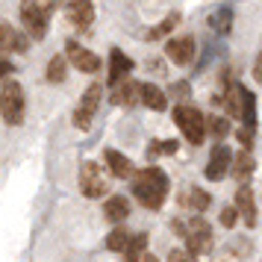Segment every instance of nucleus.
Segmentation results:
<instances>
[{
    "mask_svg": "<svg viewBox=\"0 0 262 262\" xmlns=\"http://www.w3.org/2000/svg\"><path fill=\"white\" fill-rule=\"evenodd\" d=\"M100 100H103V85L92 83L83 92V97H80V106L74 109V127H77V130H89V127H92L97 109H100Z\"/></svg>",
    "mask_w": 262,
    "mask_h": 262,
    "instance_id": "423d86ee",
    "label": "nucleus"
},
{
    "mask_svg": "<svg viewBox=\"0 0 262 262\" xmlns=\"http://www.w3.org/2000/svg\"><path fill=\"white\" fill-rule=\"evenodd\" d=\"M65 59L68 65H74L80 74H97L100 71V56L95 50H89L85 45H80L77 38H68L65 41Z\"/></svg>",
    "mask_w": 262,
    "mask_h": 262,
    "instance_id": "0eeeda50",
    "label": "nucleus"
},
{
    "mask_svg": "<svg viewBox=\"0 0 262 262\" xmlns=\"http://www.w3.org/2000/svg\"><path fill=\"white\" fill-rule=\"evenodd\" d=\"M180 150L177 139H150L147 142V156H174Z\"/></svg>",
    "mask_w": 262,
    "mask_h": 262,
    "instance_id": "393cba45",
    "label": "nucleus"
},
{
    "mask_svg": "<svg viewBox=\"0 0 262 262\" xmlns=\"http://www.w3.org/2000/svg\"><path fill=\"white\" fill-rule=\"evenodd\" d=\"M130 238H133V233L127 230V227L115 224V230L106 236V248L112 250V253H124V250L130 248Z\"/></svg>",
    "mask_w": 262,
    "mask_h": 262,
    "instance_id": "5701e85b",
    "label": "nucleus"
},
{
    "mask_svg": "<svg viewBox=\"0 0 262 262\" xmlns=\"http://www.w3.org/2000/svg\"><path fill=\"white\" fill-rule=\"evenodd\" d=\"M30 48V36L21 33L15 24H9L6 18H0V53H24Z\"/></svg>",
    "mask_w": 262,
    "mask_h": 262,
    "instance_id": "f8f14e48",
    "label": "nucleus"
},
{
    "mask_svg": "<svg viewBox=\"0 0 262 262\" xmlns=\"http://www.w3.org/2000/svg\"><path fill=\"white\" fill-rule=\"evenodd\" d=\"M112 103L115 106H136L139 103V83H133L130 77H124L112 85Z\"/></svg>",
    "mask_w": 262,
    "mask_h": 262,
    "instance_id": "a211bd4d",
    "label": "nucleus"
},
{
    "mask_svg": "<svg viewBox=\"0 0 262 262\" xmlns=\"http://www.w3.org/2000/svg\"><path fill=\"white\" fill-rule=\"evenodd\" d=\"M236 212H238V218L245 221V227H253L259 224V209H256V191L248 186V180H242V186L236 189Z\"/></svg>",
    "mask_w": 262,
    "mask_h": 262,
    "instance_id": "1a4fd4ad",
    "label": "nucleus"
},
{
    "mask_svg": "<svg viewBox=\"0 0 262 262\" xmlns=\"http://www.w3.org/2000/svg\"><path fill=\"white\" fill-rule=\"evenodd\" d=\"M165 56L174 62V65H180V68L191 65V62H194V38L191 36L168 38L165 41Z\"/></svg>",
    "mask_w": 262,
    "mask_h": 262,
    "instance_id": "ddd939ff",
    "label": "nucleus"
},
{
    "mask_svg": "<svg viewBox=\"0 0 262 262\" xmlns=\"http://www.w3.org/2000/svg\"><path fill=\"white\" fill-rule=\"evenodd\" d=\"M209 27H212L215 33L227 36V33H230V27H233V9H230V6H224V9H215V12L209 15Z\"/></svg>",
    "mask_w": 262,
    "mask_h": 262,
    "instance_id": "a878e982",
    "label": "nucleus"
},
{
    "mask_svg": "<svg viewBox=\"0 0 262 262\" xmlns=\"http://www.w3.org/2000/svg\"><path fill=\"white\" fill-rule=\"evenodd\" d=\"M218 221H221V227H227V230H230V227H236V221H238L236 206H224V209H221V218H218Z\"/></svg>",
    "mask_w": 262,
    "mask_h": 262,
    "instance_id": "cd10ccee",
    "label": "nucleus"
},
{
    "mask_svg": "<svg viewBox=\"0 0 262 262\" xmlns=\"http://www.w3.org/2000/svg\"><path fill=\"white\" fill-rule=\"evenodd\" d=\"M50 9L48 3H41V0H21V24H24V33L30 38H41L48 36V24H50Z\"/></svg>",
    "mask_w": 262,
    "mask_h": 262,
    "instance_id": "20e7f679",
    "label": "nucleus"
},
{
    "mask_svg": "<svg viewBox=\"0 0 262 262\" xmlns=\"http://www.w3.org/2000/svg\"><path fill=\"white\" fill-rule=\"evenodd\" d=\"M80 191H83L85 198H92V201L103 198L109 191V183H106V177H103V168L97 165V162H92V159L80 165Z\"/></svg>",
    "mask_w": 262,
    "mask_h": 262,
    "instance_id": "6e6552de",
    "label": "nucleus"
},
{
    "mask_svg": "<svg viewBox=\"0 0 262 262\" xmlns=\"http://www.w3.org/2000/svg\"><path fill=\"white\" fill-rule=\"evenodd\" d=\"M27 112V97H24V85L18 80L3 77L0 80V118L6 121L9 127H18L24 121Z\"/></svg>",
    "mask_w": 262,
    "mask_h": 262,
    "instance_id": "7ed1b4c3",
    "label": "nucleus"
},
{
    "mask_svg": "<svg viewBox=\"0 0 262 262\" xmlns=\"http://www.w3.org/2000/svg\"><path fill=\"white\" fill-rule=\"evenodd\" d=\"M174 124L180 127V133L186 136L189 144H198L206 139V124H203V112L198 106H189V103H177L174 106Z\"/></svg>",
    "mask_w": 262,
    "mask_h": 262,
    "instance_id": "39448f33",
    "label": "nucleus"
},
{
    "mask_svg": "<svg viewBox=\"0 0 262 262\" xmlns=\"http://www.w3.org/2000/svg\"><path fill=\"white\" fill-rule=\"evenodd\" d=\"M65 18L74 30L85 33L89 27L95 24V3L92 0H68L65 3Z\"/></svg>",
    "mask_w": 262,
    "mask_h": 262,
    "instance_id": "9b49d317",
    "label": "nucleus"
},
{
    "mask_svg": "<svg viewBox=\"0 0 262 262\" xmlns=\"http://www.w3.org/2000/svg\"><path fill=\"white\" fill-rule=\"evenodd\" d=\"M133 198L144 209H162L171 191V180L159 165H147L142 171H133Z\"/></svg>",
    "mask_w": 262,
    "mask_h": 262,
    "instance_id": "f257e3e1",
    "label": "nucleus"
},
{
    "mask_svg": "<svg viewBox=\"0 0 262 262\" xmlns=\"http://www.w3.org/2000/svg\"><path fill=\"white\" fill-rule=\"evenodd\" d=\"M253 80H262V62L256 59V65H253Z\"/></svg>",
    "mask_w": 262,
    "mask_h": 262,
    "instance_id": "7c9ffc66",
    "label": "nucleus"
},
{
    "mask_svg": "<svg viewBox=\"0 0 262 262\" xmlns=\"http://www.w3.org/2000/svg\"><path fill=\"white\" fill-rule=\"evenodd\" d=\"M256 171V159H253V147H245V150H238V156L230 159V174L238 180H248L250 174Z\"/></svg>",
    "mask_w": 262,
    "mask_h": 262,
    "instance_id": "6ab92c4d",
    "label": "nucleus"
},
{
    "mask_svg": "<svg viewBox=\"0 0 262 262\" xmlns=\"http://www.w3.org/2000/svg\"><path fill=\"white\" fill-rule=\"evenodd\" d=\"M168 259L177 262V259H194V256H191L189 250H171V256H168Z\"/></svg>",
    "mask_w": 262,
    "mask_h": 262,
    "instance_id": "c756f323",
    "label": "nucleus"
},
{
    "mask_svg": "<svg viewBox=\"0 0 262 262\" xmlns=\"http://www.w3.org/2000/svg\"><path fill=\"white\" fill-rule=\"evenodd\" d=\"M177 24H180V12H171V15H165L159 24L147 27V30L142 33V38H144V41H159V38H165L168 33H174Z\"/></svg>",
    "mask_w": 262,
    "mask_h": 262,
    "instance_id": "aec40b11",
    "label": "nucleus"
},
{
    "mask_svg": "<svg viewBox=\"0 0 262 262\" xmlns=\"http://www.w3.org/2000/svg\"><path fill=\"white\" fill-rule=\"evenodd\" d=\"M171 230L186 242L194 259L212 250V224L201 218V212H194V218H171Z\"/></svg>",
    "mask_w": 262,
    "mask_h": 262,
    "instance_id": "f03ea898",
    "label": "nucleus"
},
{
    "mask_svg": "<svg viewBox=\"0 0 262 262\" xmlns=\"http://www.w3.org/2000/svg\"><path fill=\"white\" fill-rule=\"evenodd\" d=\"M45 80H48L50 85L65 83V80H68V59H65V56H50L48 71H45Z\"/></svg>",
    "mask_w": 262,
    "mask_h": 262,
    "instance_id": "4be33fe9",
    "label": "nucleus"
},
{
    "mask_svg": "<svg viewBox=\"0 0 262 262\" xmlns=\"http://www.w3.org/2000/svg\"><path fill=\"white\" fill-rule=\"evenodd\" d=\"M180 203H183V206H189V209H194V212H206V209H209V203H212V194H209L206 189L191 186V189L183 191Z\"/></svg>",
    "mask_w": 262,
    "mask_h": 262,
    "instance_id": "412c9836",
    "label": "nucleus"
},
{
    "mask_svg": "<svg viewBox=\"0 0 262 262\" xmlns=\"http://www.w3.org/2000/svg\"><path fill=\"white\" fill-rule=\"evenodd\" d=\"M133 68H136V65H133L130 56H127V53H124L121 48H112V50H109V74H106L109 80H106V83H109V85H115L118 80L130 77Z\"/></svg>",
    "mask_w": 262,
    "mask_h": 262,
    "instance_id": "4468645a",
    "label": "nucleus"
},
{
    "mask_svg": "<svg viewBox=\"0 0 262 262\" xmlns=\"http://www.w3.org/2000/svg\"><path fill=\"white\" fill-rule=\"evenodd\" d=\"M230 159H233V150H230L224 142H218L212 150H209V162H206V168H203L206 180H209V183L224 180L227 174H230Z\"/></svg>",
    "mask_w": 262,
    "mask_h": 262,
    "instance_id": "9d476101",
    "label": "nucleus"
},
{
    "mask_svg": "<svg viewBox=\"0 0 262 262\" xmlns=\"http://www.w3.org/2000/svg\"><path fill=\"white\" fill-rule=\"evenodd\" d=\"M144 245H147V236H144V233H136V236L130 238V248L124 250V256H127V259H136L144 250Z\"/></svg>",
    "mask_w": 262,
    "mask_h": 262,
    "instance_id": "bb28decb",
    "label": "nucleus"
},
{
    "mask_svg": "<svg viewBox=\"0 0 262 262\" xmlns=\"http://www.w3.org/2000/svg\"><path fill=\"white\" fill-rule=\"evenodd\" d=\"M130 198L127 194H112V198H106V203H103V215H106V221H112V224H124L127 218H130Z\"/></svg>",
    "mask_w": 262,
    "mask_h": 262,
    "instance_id": "f3484780",
    "label": "nucleus"
},
{
    "mask_svg": "<svg viewBox=\"0 0 262 262\" xmlns=\"http://www.w3.org/2000/svg\"><path fill=\"white\" fill-rule=\"evenodd\" d=\"M203 124H206V133L218 139V142H224L227 136H230V118H221V115H203Z\"/></svg>",
    "mask_w": 262,
    "mask_h": 262,
    "instance_id": "b1692460",
    "label": "nucleus"
},
{
    "mask_svg": "<svg viewBox=\"0 0 262 262\" xmlns=\"http://www.w3.org/2000/svg\"><path fill=\"white\" fill-rule=\"evenodd\" d=\"M139 103L154 112H165L168 109V95L156 83H139Z\"/></svg>",
    "mask_w": 262,
    "mask_h": 262,
    "instance_id": "2eb2a0df",
    "label": "nucleus"
},
{
    "mask_svg": "<svg viewBox=\"0 0 262 262\" xmlns=\"http://www.w3.org/2000/svg\"><path fill=\"white\" fill-rule=\"evenodd\" d=\"M12 74H15V65L6 59V53H0V80L3 77H12Z\"/></svg>",
    "mask_w": 262,
    "mask_h": 262,
    "instance_id": "c85d7f7f",
    "label": "nucleus"
},
{
    "mask_svg": "<svg viewBox=\"0 0 262 262\" xmlns=\"http://www.w3.org/2000/svg\"><path fill=\"white\" fill-rule=\"evenodd\" d=\"M103 159H106V165H109V174L118 177V180H130L133 171H136L130 156H124L121 150H115V147H109L106 154H103Z\"/></svg>",
    "mask_w": 262,
    "mask_h": 262,
    "instance_id": "dca6fc26",
    "label": "nucleus"
}]
</instances>
